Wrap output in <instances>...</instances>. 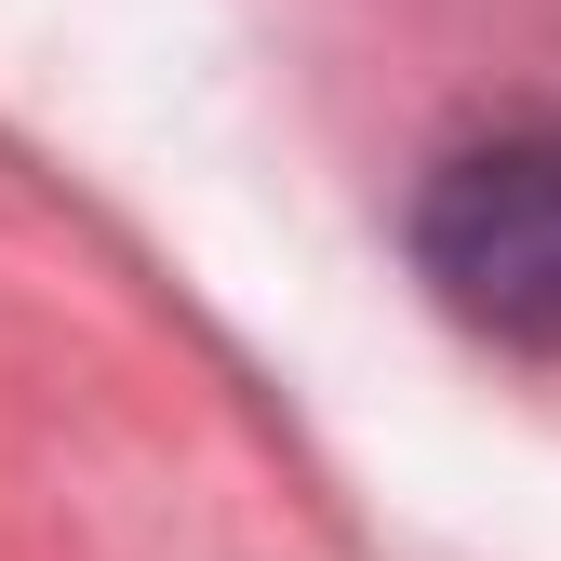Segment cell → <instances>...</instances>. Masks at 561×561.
Instances as JSON below:
<instances>
[{
    "label": "cell",
    "mask_w": 561,
    "mask_h": 561,
    "mask_svg": "<svg viewBox=\"0 0 561 561\" xmlns=\"http://www.w3.org/2000/svg\"><path fill=\"white\" fill-rule=\"evenodd\" d=\"M414 267L468 334L561 347V134L455 148L414 201Z\"/></svg>",
    "instance_id": "6da1fadb"
}]
</instances>
